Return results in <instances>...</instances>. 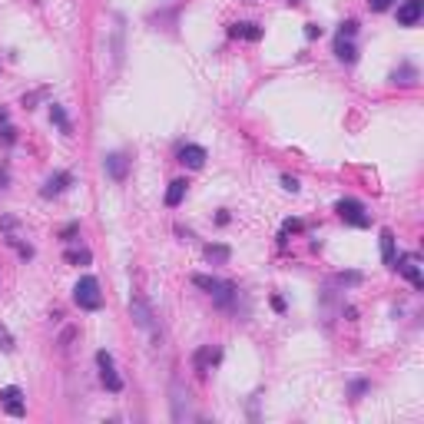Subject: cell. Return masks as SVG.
Here are the masks:
<instances>
[{"mask_svg": "<svg viewBox=\"0 0 424 424\" xmlns=\"http://www.w3.org/2000/svg\"><path fill=\"white\" fill-rule=\"evenodd\" d=\"M395 269H398L408 282H411L414 288H421L424 285V275H421V265H418V255H398L395 259Z\"/></svg>", "mask_w": 424, "mask_h": 424, "instance_id": "cell-6", "label": "cell"}, {"mask_svg": "<svg viewBox=\"0 0 424 424\" xmlns=\"http://www.w3.org/2000/svg\"><path fill=\"white\" fill-rule=\"evenodd\" d=\"M97 365H100V378H103V388L106 391H123V378L116 374V368H113V358H110V351H97Z\"/></svg>", "mask_w": 424, "mask_h": 424, "instance_id": "cell-5", "label": "cell"}, {"mask_svg": "<svg viewBox=\"0 0 424 424\" xmlns=\"http://www.w3.org/2000/svg\"><path fill=\"white\" fill-rule=\"evenodd\" d=\"M73 302L80 305V309H87V312H97V309L103 305L100 282H97L93 275H83V278L73 285Z\"/></svg>", "mask_w": 424, "mask_h": 424, "instance_id": "cell-3", "label": "cell"}, {"mask_svg": "<svg viewBox=\"0 0 424 424\" xmlns=\"http://www.w3.org/2000/svg\"><path fill=\"white\" fill-rule=\"evenodd\" d=\"M186 189H189L186 179H173V183H169V189H166V206H179V202H183V196H186Z\"/></svg>", "mask_w": 424, "mask_h": 424, "instance_id": "cell-15", "label": "cell"}, {"mask_svg": "<svg viewBox=\"0 0 424 424\" xmlns=\"http://www.w3.org/2000/svg\"><path fill=\"white\" fill-rule=\"evenodd\" d=\"M338 278H341V282H348V285H355V282H362V275H358V272H348V275H338Z\"/></svg>", "mask_w": 424, "mask_h": 424, "instance_id": "cell-27", "label": "cell"}, {"mask_svg": "<svg viewBox=\"0 0 424 424\" xmlns=\"http://www.w3.org/2000/svg\"><path fill=\"white\" fill-rule=\"evenodd\" d=\"M0 401H3V408H7V414H13V418H24V391L17 385H7L0 388Z\"/></svg>", "mask_w": 424, "mask_h": 424, "instance_id": "cell-7", "label": "cell"}, {"mask_svg": "<svg viewBox=\"0 0 424 424\" xmlns=\"http://www.w3.org/2000/svg\"><path fill=\"white\" fill-rule=\"evenodd\" d=\"M103 166H106L110 179H116V183H123L126 173H129V160H126L123 153H110V156L103 160Z\"/></svg>", "mask_w": 424, "mask_h": 424, "instance_id": "cell-11", "label": "cell"}, {"mask_svg": "<svg viewBox=\"0 0 424 424\" xmlns=\"http://www.w3.org/2000/svg\"><path fill=\"white\" fill-rule=\"evenodd\" d=\"M179 162H183V166H189V169H202V162H206V150L189 143V146H183V150H179Z\"/></svg>", "mask_w": 424, "mask_h": 424, "instance_id": "cell-12", "label": "cell"}, {"mask_svg": "<svg viewBox=\"0 0 424 424\" xmlns=\"http://www.w3.org/2000/svg\"><path fill=\"white\" fill-rule=\"evenodd\" d=\"M0 351H13V335L0 325Z\"/></svg>", "mask_w": 424, "mask_h": 424, "instance_id": "cell-21", "label": "cell"}, {"mask_svg": "<svg viewBox=\"0 0 424 424\" xmlns=\"http://www.w3.org/2000/svg\"><path fill=\"white\" fill-rule=\"evenodd\" d=\"M305 37H309V40H315V37H322V27H315V24H309V27H305Z\"/></svg>", "mask_w": 424, "mask_h": 424, "instance_id": "cell-25", "label": "cell"}, {"mask_svg": "<svg viewBox=\"0 0 424 424\" xmlns=\"http://www.w3.org/2000/svg\"><path fill=\"white\" fill-rule=\"evenodd\" d=\"M50 116H53V120H57V126H60L63 133H70V123H66V113H63L60 106H53V110H50Z\"/></svg>", "mask_w": 424, "mask_h": 424, "instance_id": "cell-20", "label": "cell"}, {"mask_svg": "<svg viewBox=\"0 0 424 424\" xmlns=\"http://www.w3.org/2000/svg\"><path fill=\"white\" fill-rule=\"evenodd\" d=\"M372 3V10H388L391 7V0H368Z\"/></svg>", "mask_w": 424, "mask_h": 424, "instance_id": "cell-26", "label": "cell"}, {"mask_svg": "<svg viewBox=\"0 0 424 424\" xmlns=\"http://www.w3.org/2000/svg\"><path fill=\"white\" fill-rule=\"evenodd\" d=\"M381 259H385L388 269H395L398 249H395V232H391V229H381Z\"/></svg>", "mask_w": 424, "mask_h": 424, "instance_id": "cell-13", "label": "cell"}, {"mask_svg": "<svg viewBox=\"0 0 424 424\" xmlns=\"http://www.w3.org/2000/svg\"><path fill=\"white\" fill-rule=\"evenodd\" d=\"M424 17V0H404L398 7V24L401 27H414Z\"/></svg>", "mask_w": 424, "mask_h": 424, "instance_id": "cell-10", "label": "cell"}, {"mask_svg": "<svg viewBox=\"0 0 424 424\" xmlns=\"http://www.w3.org/2000/svg\"><path fill=\"white\" fill-rule=\"evenodd\" d=\"M335 53H338V60H345V63H355L358 60V50H355V43L345 37H338L335 40Z\"/></svg>", "mask_w": 424, "mask_h": 424, "instance_id": "cell-17", "label": "cell"}, {"mask_svg": "<svg viewBox=\"0 0 424 424\" xmlns=\"http://www.w3.org/2000/svg\"><path fill=\"white\" fill-rule=\"evenodd\" d=\"M66 262L87 265V262H90V252H87V249H70V252H66Z\"/></svg>", "mask_w": 424, "mask_h": 424, "instance_id": "cell-19", "label": "cell"}, {"mask_svg": "<svg viewBox=\"0 0 424 424\" xmlns=\"http://www.w3.org/2000/svg\"><path fill=\"white\" fill-rule=\"evenodd\" d=\"M173 418L176 421H189L192 418V408H189V391H183V385L179 381H173Z\"/></svg>", "mask_w": 424, "mask_h": 424, "instance_id": "cell-9", "label": "cell"}, {"mask_svg": "<svg viewBox=\"0 0 424 424\" xmlns=\"http://www.w3.org/2000/svg\"><path fill=\"white\" fill-rule=\"evenodd\" d=\"M129 315H133V325H136V328H143V332H146L153 341H160V338H162L160 322H156V315H153V309L146 305V299H143V295H133V302H129Z\"/></svg>", "mask_w": 424, "mask_h": 424, "instance_id": "cell-2", "label": "cell"}, {"mask_svg": "<svg viewBox=\"0 0 424 424\" xmlns=\"http://www.w3.org/2000/svg\"><path fill=\"white\" fill-rule=\"evenodd\" d=\"M66 186H70V173H57V176H50V179H47V186L40 189V192L50 199V196H60Z\"/></svg>", "mask_w": 424, "mask_h": 424, "instance_id": "cell-14", "label": "cell"}, {"mask_svg": "<svg viewBox=\"0 0 424 424\" xmlns=\"http://www.w3.org/2000/svg\"><path fill=\"white\" fill-rule=\"evenodd\" d=\"M299 229H302L299 219H288V222L282 225V236H288V232H299Z\"/></svg>", "mask_w": 424, "mask_h": 424, "instance_id": "cell-23", "label": "cell"}, {"mask_svg": "<svg viewBox=\"0 0 424 424\" xmlns=\"http://www.w3.org/2000/svg\"><path fill=\"white\" fill-rule=\"evenodd\" d=\"M229 34L239 40H259L262 37V27H255V24H232L229 27Z\"/></svg>", "mask_w": 424, "mask_h": 424, "instance_id": "cell-16", "label": "cell"}, {"mask_svg": "<svg viewBox=\"0 0 424 424\" xmlns=\"http://www.w3.org/2000/svg\"><path fill=\"white\" fill-rule=\"evenodd\" d=\"M282 186H285L288 192H295V189H299V179H295V176H282Z\"/></svg>", "mask_w": 424, "mask_h": 424, "instance_id": "cell-24", "label": "cell"}, {"mask_svg": "<svg viewBox=\"0 0 424 424\" xmlns=\"http://www.w3.org/2000/svg\"><path fill=\"white\" fill-rule=\"evenodd\" d=\"M335 209H338V215H341L348 225H355V229H368V225H372V215L365 212V206L358 199H338Z\"/></svg>", "mask_w": 424, "mask_h": 424, "instance_id": "cell-4", "label": "cell"}, {"mask_svg": "<svg viewBox=\"0 0 424 424\" xmlns=\"http://www.w3.org/2000/svg\"><path fill=\"white\" fill-rule=\"evenodd\" d=\"M219 362H222V351L212 348V345H202V348L192 355V365H196V372H199V374H209Z\"/></svg>", "mask_w": 424, "mask_h": 424, "instance_id": "cell-8", "label": "cell"}, {"mask_svg": "<svg viewBox=\"0 0 424 424\" xmlns=\"http://www.w3.org/2000/svg\"><path fill=\"white\" fill-rule=\"evenodd\" d=\"M229 246H206V259L209 262H229Z\"/></svg>", "mask_w": 424, "mask_h": 424, "instance_id": "cell-18", "label": "cell"}, {"mask_svg": "<svg viewBox=\"0 0 424 424\" xmlns=\"http://www.w3.org/2000/svg\"><path fill=\"white\" fill-rule=\"evenodd\" d=\"M192 285H199V288H206L212 299H215V305L219 309H232L236 305V285L232 282H222V278H212V275H192Z\"/></svg>", "mask_w": 424, "mask_h": 424, "instance_id": "cell-1", "label": "cell"}, {"mask_svg": "<svg viewBox=\"0 0 424 424\" xmlns=\"http://www.w3.org/2000/svg\"><path fill=\"white\" fill-rule=\"evenodd\" d=\"M355 34H358V24H355V20H348V24H341V34H338V37L351 40V37H355Z\"/></svg>", "mask_w": 424, "mask_h": 424, "instance_id": "cell-22", "label": "cell"}]
</instances>
